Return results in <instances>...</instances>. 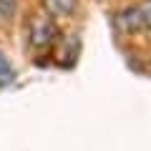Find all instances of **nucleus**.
Returning <instances> with one entry per match:
<instances>
[{
	"instance_id": "1",
	"label": "nucleus",
	"mask_w": 151,
	"mask_h": 151,
	"mask_svg": "<svg viewBox=\"0 0 151 151\" xmlns=\"http://www.w3.org/2000/svg\"><path fill=\"white\" fill-rule=\"evenodd\" d=\"M58 35H60V30H58V25H55V20L50 15H33L30 23H28V43L38 53L50 50L60 40Z\"/></svg>"
},
{
	"instance_id": "2",
	"label": "nucleus",
	"mask_w": 151,
	"mask_h": 151,
	"mask_svg": "<svg viewBox=\"0 0 151 151\" xmlns=\"http://www.w3.org/2000/svg\"><path fill=\"white\" fill-rule=\"evenodd\" d=\"M116 30L124 33V35H134V33L144 30V18H141L139 5H129V8H121L116 13Z\"/></svg>"
},
{
	"instance_id": "3",
	"label": "nucleus",
	"mask_w": 151,
	"mask_h": 151,
	"mask_svg": "<svg viewBox=\"0 0 151 151\" xmlns=\"http://www.w3.org/2000/svg\"><path fill=\"white\" fill-rule=\"evenodd\" d=\"M43 8H45V15L55 18H70L78 8V0H43Z\"/></svg>"
},
{
	"instance_id": "4",
	"label": "nucleus",
	"mask_w": 151,
	"mask_h": 151,
	"mask_svg": "<svg viewBox=\"0 0 151 151\" xmlns=\"http://www.w3.org/2000/svg\"><path fill=\"white\" fill-rule=\"evenodd\" d=\"M15 78H18V70H15V65H13V60L0 50V88L13 86Z\"/></svg>"
},
{
	"instance_id": "5",
	"label": "nucleus",
	"mask_w": 151,
	"mask_h": 151,
	"mask_svg": "<svg viewBox=\"0 0 151 151\" xmlns=\"http://www.w3.org/2000/svg\"><path fill=\"white\" fill-rule=\"evenodd\" d=\"M18 0H0V25H10L18 18Z\"/></svg>"
}]
</instances>
